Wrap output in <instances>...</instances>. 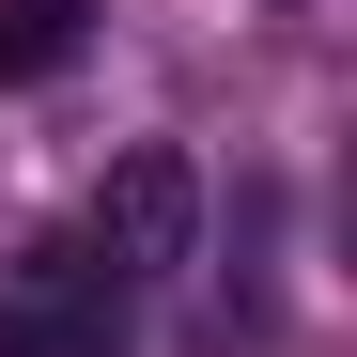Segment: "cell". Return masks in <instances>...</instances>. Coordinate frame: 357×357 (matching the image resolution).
<instances>
[{
	"label": "cell",
	"instance_id": "obj_3",
	"mask_svg": "<svg viewBox=\"0 0 357 357\" xmlns=\"http://www.w3.org/2000/svg\"><path fill=\"white\" fill-rule=\"evenodd\" d=\"M109 0H0V78H63Z\"/></svg>",
	"mask_w": 357,
	"mask_h": 357
},
{
	"label": "cell",
	"instance_id": "obj_1",
	"mask_svg": "<svg viewBox=\"0 0 357 357\" xmlns=\"http://www.w3.org/2000/svg\"><path fill=\"white\" fill-rule=\"evenodd\" d=\"M78 249L109 264V295H155V280H187V249H202V171L171 155V140L109 155V187H93V218H78Z\"/></svg>",
	"mask_w": 357,
	"mask_h": 357
},
{
	"label": "cell",
	"instance_id": "obj_2",
	"mask_svg": "<svg viewBox=\"0 0 357 357\" xmlns=\"http://www.w3.org/2000/svg\"><path fill=\"white\" fill-rule=\"evenodd\" d=\"M0 357H125V295H109V264L78 233L0 264Z\"/></svg>",
	"mask_w": 357,
	"mask_h": 357
}]
</instances>
